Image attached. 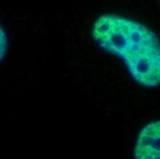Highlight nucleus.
Listing matches in <instances>:
<instances>
[{"instance_id":"1","label":"nucleus","mask_w":160,"mask_h":159,"mask_svg":"<svg viewBox=\"0 0 160 159\" xmlns=\"http://www.w3.org/2000/svg\"><path fill=\"white\" fill-rule=\"evenodd\" d=\"M92 37L103 50L121 58L131 77L144 87L160 85V41L142 24L107 14L94 22Z\"/></svg>"},{"instance_id":"2","label":"nucleus","mask_w":160,"mask_h":159,"mask_svg":"<svg viewBox=\"0 0 160 159\" xmlns=\"http://www.w3.org/2000/svg\"><path fill=\"white\" fill-rule=\"evenodd\" d=\"M135 159H160V121L145 125L138 136L134 149Z\"/></svg>"},{"instance_id":"3","label":"nucleus","mask_w":160,"mask_h":159,"mask_svg":"<svg viewBox=\"0 0 160 159\" xmlns=\"http://www.w3.org/2000/svg\"><path fill=\"white\" fill-rule=\"evenodd\" d=\"M7 47H8V41H7V37L2 27L0 26V61H1L7 51Z\"/></svg>"}]
</instances>
